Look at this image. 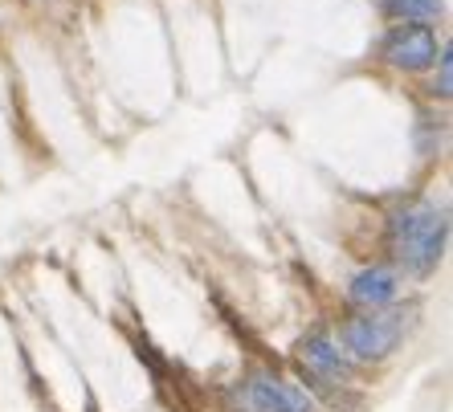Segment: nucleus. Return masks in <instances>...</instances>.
Masks as SVG:
<instances>
[{
  "label": "nucleus",
  "mask_w": 453,
  "mask_h": 412,
  "mask_svg": "<svg viewBox=\"0 0 453 412\" xmlns=\"http://www.w3.org/2000/svg\"><path fill=\"white\" fill-rule=\"evenodd\" d=\"M303 363L311 371H315L319 380H327V384H343L351 380V363L343 351H335V343H331L327 335H311L303 343Z\"/></svg>",
  "instance_id": "nucleus-5"
},
{
  "label": "nucleus",
  "mask_w": 453,
  "mask_h": 412,
  "mask_svg": "<svg viewBox=\"0 0 453 412\" xmlns=\"http://www.w3.org/2000/svg\"><path fill=\"white\" fill-rule=\"evenodd\" d=\"M404 335V315H364V318H351L343 327V347L356 355V360H384Z\"/></svg>",
  "instance_id": "nucleus-2"
},
{
  "label": "nucleus",
  "mask_w": 453,
  "mask_h": 412,
  "mask_svg": "<svg viewBox=\"0 0 453 412\" xmlns=\"http://www.w3.org/2000/svg\"><path fill=\"white\" fill-rule=\"evenodd\" d=\"M348 294H351V302H359V307H368V310L388 307L392 298H396V274H392L388 265H372V270L351 278Z\"/></svg>",
  "instance_id": "nucleus-6"
},
{
  "label": "nucleus",
  "mask_w": 453,
  "mask_h": 412,
  "mask_svg": "<svg viewBox=\"0 0 453 412\" xmlns=\"http://www.w3.org/2000/svg\"><path fill=\"white\" fill-rule=\"evenodd\" d=\"M384 9H388L392 17H417V21H429V17L441 12V0H388Z\"/></svg>",
  "instance_id": "nucleus-7"
},
{
  "label": "nucleus",
  "mask_w": 453,
  "mask_h": 412,
  "mask_svg": "<svg viewBox=\"0 0 453 412\" xmlns=\"http://www.w3.org/2000/svg\"><path fill=\"white\" fill-rule=\"evenodd\" d=\"M242 412H315V401L278 376H253L242 388Z\"/></svg>",
  "instance_id": "nucleus-3"
},
{
  "label": "nucleus",
  "mask_w": 453,
  "mask_h": 412,
  "mask_svg": "<svg viewBox=\"0 0 453 412\" xmlns=\"http://www.w3.org/2000/svg\"><path fill=\"white\" fill-rule=\"evenodd\" d=\"M445 233H449L445 212L429 201H417L404 212H396V221H392V254L409 274H429L441 262Z\"/></svg>",
  "instance_id": "nucleus-1"
},
{
  "label": "nucleus",
  "mask_w": 453,
  "mask_h": 412,
  "mask_svg": "<svg viewBox=\"0 0 453 412\" xmlns=\"http://www.w3.org/2000/svg\"><path fill=\"white\" fill-rule=\"evenodd\" d=\"M437 62H441V78H437V86H433V90H437L441 98H449V90H453V62H449V50L437 53Z\"/></svg>",
  "instance_id": "nucleus-8"
},
{
  "label": "nucleus",
  "mask_w": 453,
  "mask_h": 412,
  "mask_svg": "<svg viewBox=\"0 0 453 412\" xmlns=\"http://www.w3.org/2000/svg\"><path fill=\"white\" fill-rule=\"evenodd\" d=\"M384 57L401 70H425V65L437 62V37H433L429 25H401L384 42Z\"/></svg>",
  "instance_id": "nucleus-4"
}]
</instances>
